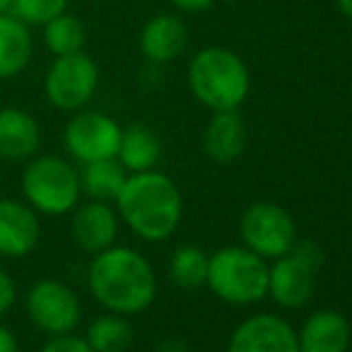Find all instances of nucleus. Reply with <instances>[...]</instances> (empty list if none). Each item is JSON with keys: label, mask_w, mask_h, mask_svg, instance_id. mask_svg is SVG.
Segmentation results:
<instances>
[{"label": "nucleus", "mask_w": 352, "mask_h": 352, "mask_svg": "<svg viewBox=\"0 0 352 352\" xmlns=\"http://www.w3.org/2000/svg\"><path fill=\"white\" fill-rule=\"evenodd\" d=\"M87 283L98 305L122 316L148 309L158 290L151 264L137 250L120 245L94 254Z\"/></svg>", "instance_id": "1"}, {"label": "nucleus", "mask_w": 352, "mask_h": 352, "mask_svg": "<svg viewBox=\"0 0 352 352\" xmlns=\"http://www.w3.org/2000/svg\"><path fill=\"white\" fill-rule=\"evenodd\" d=\"M116 204L120 221L146 242L168 240L182 218L180 190L158 170L130 173Z\"/></svg>", "instance_id": "2"}, {"label": "nucleus", "mask_w": 352, "mask_h": 352, "mask_svg": "<svg viewBox=\"0 0 352 352\" xmlns=\"http://www.w3.org/2000/svg\"><path fill=\"white\" fill-rule=\"evenodd\" d=\"M187 82L195 98L216 111H237L252 87L250 67L230 48H201L187 67Z\"/></svg>", "instance_id": "3"}, {"label": "nucleus", "mask_w": 352, "mask_h": 352, "mask_svg": "<svg viewBox=\"0 0 352 352\" xmlns=\"http://www.w3.org/2000/svg\"><path fill=\"white\" fill-rule=\"evenodd\" d=\"M22 192L27 204L43 216H63L79 204L82 185L79 170L67 158L46 153L27 161L22 173Z\"/></svg>", "instance_id": "4"}, {"label": "nucleus", "mask_w": 352, "mask_h": 352, "mask_svg": "<svg viewBox=\"0 0 352 352\" xmlns=\"http://www.w3.org/2000/svg\"><path fill=\"white\" fill-rule=\"evenodd\" d=\"M206 285L228 305H252L269 292V266L247 247H223L209 256Z\"/></svg>", "instance_id": "5"}, {"label": "nucleus", "mask_w": 352, "mask_h": 352, "mask_svg": "<svg viewBox=\"0 0 352 352\" xmlns=\"http://www.w3.org/2000/svg\"><path fill=\"white\" fill-rule=\"evenodd\" d=\"M98 89V65L87 51L58 56L43 79V91L53 108L77 113L91 103Z\"/></svg>", "instance_id": "6"}, {"label": "nucleus", "mask_w": 352, "mask_h": 352, "mask_svg": "<svg viewBox=\"0 0 352 352\" xmlns=\"http://www.w3.org/2000/svg\"><path fill=\"white\" fill-rule=\"evenodd\" d=\"M324 264V254L311 240H302L278 256L269 269V292L280 307H302L314 292V274Z\"/></svg>", "instance_id": "7"}, {"label": "nucleus", "mask_w": 352, "mask_h": 352, "mask_svg": "<svg viewBox=\"0 0 352 352\" xmlns=\"http://www.w3.org/2000/svg\"><path fill=\"white\" fill-rule=\"evenodd\" d=\"M122 127L108 113L101 111H77L65 125L63 144L72 161L94 163L103 158H116L120 146Z\"/></svg>", "instance_id": "8"}, {"label": "nucleus", "mask_w": 352, "mask_h": 352, "mask_svg": "<svg viewBox=\"0 0 352 352\" xmlns=\"http://www.w3.org/2000/svg\"><path fill=\"white\" fill-rule=\"evenodd\" d=\"M27 314L36 329L48 336L72 333L82 319V305L70 285L43 278L36 280L27 292Z\"/></svg>", "instance_id": "9"}, {"label": "nucleus", "mask_w": 352, "mask_h": 352, "mask_svg": "<svg viewBox=\"0 0 352 352\" xmlns=\"http://www.w3.org/2000/svg\"><path fill=\"white\" fill-rule=\"evenodd\" d=\"M240 235L247 250L256 252L261 259L264 256L278 259L287 254L297 240L295 221L290 218V213L271 201H256L242 213Z\"/></svg>", "instance_id": "10"}, {"label": "nucleus", "mask_w": 352, "mask_h": 352, "mask_svg": "<svg viewBox=\"0 0 352 352\" xmlns=\"http://www.w3.org/2000/svg\"><path fill=\"white\" fill-rule=\"evenodd\" d=\"M228 352H300V345L297 333L280 316L259 314L237 326Z\"/></svg>", "instance_id": "11"}, {"label": "nucleus", "mask_w": 352, "mask_h": 352, "mask_svg": "<svg viewBox=\"0 0 352 352\" xmlns=\"http://www.w3.org/2000/svg\"><path fill=\"white\" fill-rule=\"evenodd\" d=\"M120 216L108 201L89 199L87 204H77L72 209V240L89 254L108 250L118 240Z\"/></svg>", "instance_id": "12"}, {"label": "nucleus", "mask_w": 352, "mask_h": 352, "mask_svg": "<svg viewBox=\"0 0 352 352\" xmlns=\"http://www.w3.org/2000/svg\"><path fill=\"white\" fill-rule=\"evenodd\" d=\"M41 240L38 213L17 199H0V256L19 259L36 250Z\"/></svg>", "instance_id": "13"}, {"label": "nucleus", "mask_w": 352, "mask_h": 352, "mask_svg": "<svg viewBox=\"0 0 352 352\" xmlns=\"http://www.w3.org/2000/svg\"><path fill=\"white\" fill-rule=\"evenodd\" d=\"M41 125L29 111L17 106L0 108V158L27 163L41 148Z\"/></svg>", "instance_id": "14"}, {"label": "nucleus", "mask_w": 352, "mask_h": 352, "mask_svg": "<svg viewBox=\"0 0 352 352\" xmlns=\"http://www.w3.org/2000/svg\"><path fill=\"white\" fill-rule=\"evenodd\" d=\"M190 32L187 24L177 14H156L142 27L140 34V51L153 65H166L180 58V53L187 48Z\"/></svg>", "instance_id": "15"}, {"label": "nucleus", "mask_w": 352, "mask_h": 352, "mask_svg": "<svg viewBox=\"0 0 352 352\" xmlns=\"http://www.w3.org/2000/svg\"><path fill=\"white\" fill-rule=\"evenodd\" d=\"M204 153L216 163H232L247 146V127L237 111H216L201 137Z\"/></svg>", "instance_id": "16"}, {"label": "nucleus", "mask_w": 352, "mask_h": 352, "mask_svg": "<svg viewBox=\"0 0 352 352\" xmlns=\"http://www.w3.org/2000/svg\"><path fill=\"white\" fill-rule=\"evenodd\" d=\"M300 352H348L350 324L340 311L324 309L311 314L297 336Z\"/></svg>", "instance_id": "17"}, {"label": "nucleus", "mask_w": 352, "mask_h": 352, "mask_svg": "<svg viewBox=\"0 0 352 352\" xmlns=\"http://www.w3.org/2000/svg\"><path fill=\"white\" fill-rule=\"evenodd\" d=\"M34 56L32 27L12 12L0 14V79H12L29 67Z\"/></svg>", "instance_id": "18"}, {"label": "nucleus", "mask_w": 352, "mask_h": 352, "mask_svg": "<svg viewBox=\"0 0 352 352\" xmlns=\"http://www.w3.org/2000/svg\"><path fill=\"white\" fill-rule=\"evenodd\" d=\"M161 140L146 125H130L122 130L120 146H118V161L122 163L127 173H144L153 170L156 163L161 161Z\"/></svg>", "instance_id": "19"}, {"label": "nucleus", "mask_w": 352, "mask_h": 352, "mask_svg": "<svg viewBox=\"0 0 352 352\" xmlns=\"http://www.w3.org/2000/svg\"><path fill=\"white\" fill-rule=\"evenodd\" d=\"M127 175L130 173L122 168L118 158H103V161L84 163L82 173H79V185H82V192L89 199L113 204L120 195Z\"/></svg>", "instance_id": "20"}, {"label": "nucleus", "mask_w": 352, "mask_h": 352, "mask_svg": "<svg viewBox=\"0 0 352 352\" xmlns=\"http://www.w3.org/2000/svg\"><path fill=\"white\" fill-rule=\"evenodd\" d=\"M84 340L94 352H127L135 340V329L127 316L106 311L89 324Z\"/></svg>", "instance_id": "21"}, {"label": "nucleus", "mask_w": 352, "mask_h": 352, "mask_svg": "<svg viewBox=\"0 0 352 352\" xmlns=\"http://www.w3.org/2000/svg\"><path fill=\"white\" fill-rule=\"evenodd\" d=\"M41 29H43V43H46L48 53H53V58L84 51L87 27H84V22L77 14L63 12L58 17H53L51 22L43 24Z\"/></svg>", "instance_id": "22"}, {"label": "nucleus", "mask_w": 352, "mask_h": 352, "mask_svg": "<svg viewBox=\"0 0 352 352\" xmlns=\"http://www.w3.org/2000/svg\"><path fill=\"white\" fill-rule=\"evenodd\" d=\"M206 271H209V256L199 247H177L170 256V278L177 287H199L206 283Z\"/></svg>", "instance_id": "23"}, {"label": "nucleus", "mask_w": 352, "mask_h": 352, "mask_svg": "<svg viewBox=\"0 0 352 352\" xmlns=\"http://www.w3.org/2000/svg\"><path fill=\"white\" fill-rule=\"evenodd\" d=\"M70 0H12L10 12L22 19L27 27H43L53 17L67 12Z\"/></svg>", "instance_id": "24"}, {"label": "nucleus", "mask_w": 352, "mask_h": 352, "mask_svg": "<svg viewBox=\"0 0 352 352\" xmlns=\"http://www.w3.org/2000/svg\"><path fill=\"white\" fill-rule=\"evenodd\" d=\"M41 352H94V350L89 348L87 340L79 338V336L63 333V336H53L41 348Z\"/></svg>", "instance_id": "25"}, {"label": "nucleus", "mask_w": 352, "mask_h": 352, "mask_svg": "<svg viewBox=\"0 0 352 352\" xmlns=\"http://www.w3.org/2000/svg\"><path fill=\"white\" fill-rule=\"evenodd\" d=\"M17 302V285L8 271L0 269V316L8 314Z\"/></svg>", "instance_id": "26"}, {"label": "nucleus", "mask_w": 352, "mask_h": 352, "mask_svg": "<svg viewBox=\"0 0 352 352\" xmlns=\"http://www.w3.org/2000/svg\"><path fill=\"white\" fill-rule=\"evenodd\" d=\"M175 10L180 12H187V14H199V12H206V10L213 8L216 0H168Z\"/></svg>", "instance_id": "27"}, {"label": "nucleus", "mask_w": 352, "mask_h": 352, "mask_svg": "<svg viewBox=\"0 0 352 352\" xmlns=\"http://www.w3.org/2000/svg\"><path fill=\"white\" fill-rule=\"evenodd\" d=\"M0 352H19V343L8 326L0 324Z\"/></svg>", "instance_id": "28"}, {"label": "nucleus", "mask_w": 352, "mask_h": 352, "mask_svg": "<svg viewBox=\"0 0 352 352\" xmlns=\"http://www.w3.org/2000/svg\"><path fill=\"white\" fill-rule=\"evenodd\" d=\"M158 352H190V348L180 338H168L158 345Z\"/></svg>", "instance_id": "29"}, {"label": "nucleus", "mask_w": 352, "mask_h": 352, "mask_svg": "<svg viewBox=\"0 0 352 352\" xmlns=\"http://www.w3.org/2000/svg\"><path fill=\"white\" fill-rule=\"evenodd\" d=\"M338 3V10L345 14L348 19H352V0H336Z\"/></svg>", "instance_id": "30"}, {"label": "nucleus", "mask_w": 352, "mask_h": 352, "mask_svg": "<svg viewBox=\"0 0 352 352\" xmlns=\"http://www.w3.org/2000/svg\"><path fill=\"white\" fill-rule=\"evenodd\" d=\"M10 5H12V0H0V14L10 12Z\"/></svg>", "instance_id": "31"}, {"label": "nucleus", "mask_w": 352, "mask_h": 352, "mask_svg": "<svg viewBox=\"0 0 352 352\" xmlns=\"http://www.w3.org/2000/svg\"><path fill=\"white\" fill-rule=\"evenodd\" d=\"M91 3H111V0H91Z\"/></svg>", "instance_id": "32"}]
</instances>
